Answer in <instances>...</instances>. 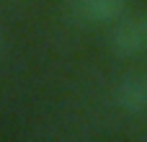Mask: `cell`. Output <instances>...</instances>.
Wrapping results in <instances>:
<instances>
[{
  "mask_svg": "<svg viewBox=\"0 0 147 142\" xmlns=\"http://www.w3.org/2000/svg\"><path fill=\"white\" fill-rule=\"evenodd\" d=\"M109 49L124 60L147 57V10L127 13L109 26Z\"/></svg>",
  "mask_w": 147,
  "mask_h": 142,
  "instance_id": "obj_1",
  "label": "cell"
},
{
  "mask_svg": "<svg viewBox=\"0 0 147 142\" xmlns=\"http://www.w3.org/2000/svg\"><path fill=\"white\" fill-rule=\"evenodd\" d=\"M0 47H3V36H0Z\"/></svg>",
  "mask_w": 147,
  "mask_h": 142,
  "instance_id": "obj_4",
  "label": "cell"
},
{
  "mask_svg": "<svg viewBox=\"0 0 147 142\" xmlns=\"http://www.w3.org/2000/svg\"><path fill=\"white\" fill-rule=\"evenodd\" d=\"M114 103L132 116L147 114V67L124 75L114 88Z\"/></svg>",
  "mask_w": 147,
  "mask_h": 142,
  "instance_id": "obj_3",
  "label": "cell"
},
{
  "mask_svg": "<svg viewBox=\"0 0 147 142\" xmlns=\"http://www.w3.org/2000/svg\"><path fill=\"white\" fill-rule=\"evenodd\" d=\"M132 0H67V16L80 26H111L127 16Z\"/></svg>",
  "mask_w": 147,
  "mask_h": 142,
  "instance_id": "obj_2",
  "label": "cell"
}]
</instances>
